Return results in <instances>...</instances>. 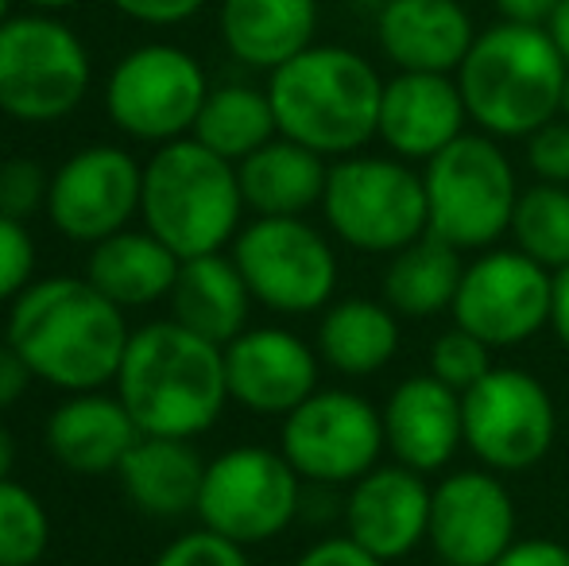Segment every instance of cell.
Here are the masks:
<instances>
[{
    "label": "cell",
    "mask_w": 569,
    "mask_h": 566,
    "mask_svg": "<svg viewBox=\"0 0 569 566\" xmlns=\"http://www.w3.org/2000/svg\"><path fill=\"white\" fill-rule=\"evenodd\" d=\"M120 16L136 23H151V28H174V23H187L202 12L210 0H109Z\"/></svg>",
    "instance_id": "obj_38"
},
{
    "label": "cell",
    "mask_w": 569,
    "mask_h": 566,
    "mask_svg": "<svg viewBox=\"0 0 569 566\" xmlns=\"http://www.w3.org/2000/svg\"><path fill=\"white\" fill-rule=\"evenodd\" d=\"M492 566H569V547L550 536L516 539Z\"/></svg>",
    "instance_id": "obj_40"
},
{
    "label": "cell",
    "mask_w": 569,
    "mask_h": 566,
    "mask_svg": "<svg viewBox=\"0 0 569 566\" xmlns=\"http://www.w3.org/2000/svg\"><path fill=\"white\" fill-rule=\"evenodd\" d=\"M12 466H16V438L0 424V477H12Z\"/></svg>",
    "instance_id": "obj_45"
},
{
    "label": "cell",
    "mask_w": 569,
    "mask_h": 566,
    "mask_svg": "<svg viewBox=\"0 0 569 566\" xmlns=\"http://www.w3.org/2000/svg\"><path fill=\"white\" fill-rule=\"evenodd\" d=\"M151 566H252L248 563V547L232 544V539L218 536L210 528H198L179 536L159 552Z\"/></svg>",
    "instance_id": "obj_35"
},
{
    "label": "cell",
    "mask_w": 569,
    "mask_h": 566,
    "mask_svg": "<svg viewBox=\"0 0 569 566\" xmlns=\"http://www.w3.org/2000/svg\"><path fill=\"white\" fill-rule=\"evenodd\" d=\"M51 544V516L28 485L0 477V566H36Z\"/></svg>",
    "instance_id": "obj_32"
},
{
    "label": "cell",
    "mask_w": 569,
    "mask_h": 566,
    "mask_svg": "<svg viewBox=\"0 0 569 566\" xmlns=\"http://www.w3.org/2000/svg\"><path fill=\"white\" fill-rule=\"evenodd\" d=\"M132 330L124 307L86 276H51L12 299L4 341L28 361L31 377L62 393H98L113 385Z\"/></svg>",
    "instance_id": "obj_1"
},
{
    "label": "cell",
    "mask_w": 569,
    "mask_h": 566,
    "mask_svg": "<svg viewBox=\"0 0 569 566\" xmlns=\"http://www.w3.org/2000/svg\"><path fill=\"white\" fill-rule=\"evenodd\" d=\"M465 125H469V109L453 75L396 70V78L383 82L376 140H383L391 156L407 163H427L461 132H469Z\"/></svg>",
    "instance_id": "obj_20"
},
{
    "label": "cell",
    "mask_w": 569,
    "mask_h": 566,
    "mask_svg": "<svg viewBox=\"0 0 569 566\" xmlns=\"http://www.w3.org/2000/svg\"><path fill=\"white\" fill-rule=\"evenodd\" d=\"M477 39L461 0H383L376 8V43L396 70L457 75Z\"/></svg>",
    "instance_id": "obj_21"
},
{
    "label": "cell",
    "mask_w": 569,
    "mask_h": 566,
    "mask_svg": "<svg viewBox=\"0 0 569 566\" xmlns=\"http://www.w3.org/2000/svg\"><path fill=\"white\" fill-rule=\"evenodd\" d=\"M547 31H550V39H555L558 51H562V59L569 62V0H558L555 16L547 20Z\"/></svg>",
    "instance_id": "obj_44"
},
{
    "label": "cell",
    "mask_w": 569,
    "mask_h": 566,
    "mask_svg": "<svg viewBox=\"0 0 569 566\" xmlns=\"http://www.w3.org/2000/svg\"><path fill=\"white\" fill-rule=\"evenodd\" d=\"M453 78L472 129L496 140H527L562 117L569 62L547 28L500 20L477 31Z\"/></svg>",
    "instance_id": "obj_3"
},
{
    "label": "cell",
    "mask_w": 569,
    "mask_h": 566,
    "mask_svg": "<svg viewBox=\"0 0 569 566\" xmlns=\"http://www.w3.org/2000/svg\"><path fill=\"white\" fill-rule=\"evenodd\" d=\"M527 143V167L539 182H562L569 187V121L555 117L542 129H535Z\"/></svg>",
    "instance_id": "obj_37"
},
{
    "label": "cell",
    "mask_w": 569,
    "mask_h": 566,
    "mask_svg": "<svg viewBox=\"0 0 569 566\" xmlns=\"http://www.w3.org/2000/svg\"><path fill=\"white\" fill-rule=\"evenodd\" d=\"M555 272L519 252L516 245H492L465 260V276L450 307L453 326L477 334L485 346L511 349L550 330Z\"/></svg>",
    "instance_id": "obj_14"
},
{
    "label": "cell",
    "mask_w": 569,
    "mask_h": 566,
    "mask_svg": "<svg viewBox=\"0 0 569 566\" xmlns=\"http://www.w3.org/2000/svg\"><path fill=\"white\" fill-rule=\"evenodd\" d=\"M244 210L237 163L194 137L159 143L156 156L143 163V229L182 260L221 252L237 241Z\"/></svg>",
    "instance_id": "obj_5"
},
{
    "label": "cell",
    "mask_w": 569,
    "mask_h": 566,
    "mask_svg": "<svg viewBox=\"0 0 569 566\" xmlns=\"http://www.w3.org/2000/svg\"><path fill=\"white\" fill-rule=\"evenodd\" d=\"M465 450L492 474H527L558 443V404L535 373L492 365L461 393Z\"/></svg>",
    "instance_id": "obj_11"
},
{
    "label": "cell",
    "mask_w": 569,
    "mask_h": 566,
    "mask_svg": "<svg viewBox=\"0 0 569 566\" xmlns=\"http://www.w3.org/2000/svg\"><path fill=\"white\" fill-rule=\"evenodd\" d=\"M492 354L496 349L485 346L477 334L461 330V326H450V330H442L430 341L427 373L442 380V385H450L453 393H469V388L492 369Z\"/></svg>",
    "instance_id": "obj_33"
},
{
    "label": "cell",
    "mask_w": 569,
    "mask_h": 566,
    "mask_svg": "<svg viewBox=\"0 0 569 566\" xmlns=\"http://www.w3.org/2000/svg\"><path fill=\"white\" fill-rule=\"evenodd\" d=\"M566 419H569V404H566Z\"/></svg>",
    "instance_id": "obj_49"
},
{
    "label": "cell",
    "mask_w": 569,
    "mask_h": 566,
    "mask_svg": "<svg viewBox=\"0 0 569 566\" xmlns=\"http://www.w3.org/2000/svg\"><path fill=\"white\" fill-rule=\"evenodd\" d=\"M31 380L36 377H31L28 361H23L8 341H0V411L12 408V404H20Z\"/></svg>",
    "instance_id": "obj_41"
},
{
    "label": "cell",
    "mask_w": 569,
    "mask_h": 566,
    "mask_svg": "<svg viewBox=\"0 0 569 566\" xmlns=\"http://www.w3.org/2000/svg\"><path fill=\"white\" fill-rule=\"evenodd\" d=\"M140 443V427L120 396L70 393L47 419V450L74 474H113Z\"/></svg>",
    "instance_id": "obj_22"
},
{
    "label": "cell",
    "mask_w": 569,
    "mask_h": 566,
    "mask_svg": "<svg viewBox=\"0 0 569 566\" xmlns=\"http://www.w3.org/2000/svg\"><path fill=\"white\" fill-rule=\"evenodd\" d=\"M322 357L287 326H248L226 346L229 400L256 416H279L318 393Z\"/></svg>",
    "instance_id": "obj_18"
},
{
    "label": "cell",
    "mask_w": 569,
    "mask_h": 566,
    "mask_svg": "<svg viewBox=\"0 0 569 566\" xmlns=\"http://www.w3.org/2000/svg\"><path fill=\"white\" fill-rule=\"evenodd\" d=\"M218 28L240 67L271 75L315 47L318 0H221Z\"/></svg>",
    "instance_id": "obj_23"
},
{
    "label": "cell",
    "mask_w": 569,
    "mask_h": 566,
    "mask_svg": "<svg viewBox=\"0 0 569 566\" xmlns=\"http://www.w3.org/2000/svg\"><path fill=\"white\" fill-rule=\"evenodd\" d=\"M229 257L237 260L252 299L276 315H318L338 299V252L307 218L248 221Z\"/></svg>",
    "instance_id": "obj_10"
},
{
    "label": "cell",
    "mask_w": 569,
    "mask_h": 566,
    "mask_svg": "<svg viewBox=\"0 0 569 566\" xmlns=\"http://www.w3.org/2000/svg\"><path fill=\"white\" fill-rule=\"evenodd\" d=\"M430 500L435 485L427 474L399 461H380L345 493V536L380 563H399L427 544Z\"/></svg>",
    "instance_id": "obj_17"
},
{
    "label": "cell",
    "mask_w": 569,
    "mask_h": 566,
    "mask_svg": "<svg viewBox=\"0 0 569 566\" xmlns=\"http://www.w3.org/2000/svg\"><path fill=\"white\" fill-rule=\"evenodd\" d=\"M182 257L171 252L151 229H120L93 245L86 260V280L117 307H148L171 295Z\"/></svg>",
    "instance_id": "obj_28"
},
{
    "label": "cell",
    "mask_w": 569,
    "mask_h": 566,
    "mask_svg": "<svg viewBox=\"0 0 569 566\" xmlns=\"http://www.w3.org/2000/svg\"><path fill=\"white\" fill-rule=\"evenodd\" d=\"M516 497L485 466L453 469L435 485L427 547L442 566H492L516 544Z\"/></svg>",
    "instance_id": "obj_16"
},
{
    "label": "cell",
    "mask_w": 569,
    "mask_h": 566,
    "mask_svg": "<svg viewBox=\"0 0 569 566\" xmlns=\"http://www.w3.org/2000/svg\"><path fill=\"white\" fill-rule=\"evenodd\" d=\"M422 187L430 234L461 252H485L500 245L523 190L503 140L488 132H461L450 148L427 159Z\"/></svg>",
    "instance_id": "obj_7"
},
{
    "label": "cell",
    "mask_w": 569,
    "mask_h": 566,
    "mask_svg": "<svg viewBox=\"0 0 569 566\" xmlns=\"http://www.w3.org/2000/svg\"><path fill=\"white\" fill-rule=\"evenodd\" d=\"M198 143L218 151L229 163H240L252 151H260L268 140L279 137L276 109H271L268 86L256 90L248 82H226L206 93V106L190 132Z\"/></svg>",
    "instance_id": "obj_30"
},
{
    "label": "cell",
    "mask_w": 569,
    "mask_h": 566,
    "mask_svg": "<svg viewBox=\"0 0 569 566\" xmlns=\"http://www.w3.org/2000/svg\"><path fill=\"white\" fill-rule=\"evenodd\" d=\"M322 218L349 249L365 257H396L399 249L430 234L422 171L391 151L388 156L352 151L330 159Z\"/></svg>",
    "instance_id": "obj_6"
},
{
    "label": "cell",
    "mask_w": 569,
    "mask_h": 566,
    "mask_svg": "<svg viewBox=\"0 0 569 566\" xmlns=\"http://www.w3.org/2000/svg\"><path fill=\"white\" fill-rule=\"evenodd\" d=\"M307 481L295 474L283 450L271 446H232L206 461L198 493V520L240 547H260L283 536L302 516Z\"/></svg>",
    "instance_id": "obj_9"
},
{
    "label": "cell",
    "mask_w": 569,
    "mask_h": 566,
    "mask_svg": "<svg viewBox=\"0 0 569 566\" xmlns=\"http://www.w3.org/2000/svg\"><path fill=\"white\" fill-rule=\"evenodd\" d=\"M8 8H12V0H0V23H4L8 16H12V12H8Z\"/></svg>",
    "instance_id": "obj_48"
},
{
    "label": "cell",
    "mask_w": 569,
    "mask_h": 566,
    "mask_svg": "<svg viewBox=\"0 0 569 566\" xmlns=\"http://www.w3.org/2000/svg\"><path fill=\"white\" fill-rule=\"evenodd\" d=\"M380 4H383V0H376V8H380Z\"/></svg>",
    "instance_id": "obj_50"
},
{
    "label": "cell",
    "mask_w": 569,
    "mask_h": 566,
    "mask_svg": "<svg viewBox=\"0 0 569 566\" xmlns=\"http://www.w3.org/2000/svg\"><path fill=\"white\" fill-rule=\"evenodd\" d=\"M465 276V252L453 249L450 241L427 234L388 257L383 268V302L396 310L399 318H438L453 307L457 287Z\"/></svg>",
    "instance_id": "obj_29"
},
{
    "label": "cell",
    "mask_w": 569,
    "mask_h": 566,
    "mask_svg": "<svg viewBox=\"0 0 569 566\" xmlns=\"http://www.w3.org/2000/svg\"><path fill=\"white\" fill-rule=\"evenodd\" d=\"M380 419L391 461L419 469L427 477L442 474L465 446L461 393H453L430 373L399 380L383 400Z\"/></svg>",
    "instance_id": "obj_19"
},
{
    "label": "cell",
    "mask_w": 569,
    "mask_h": 566,
    "mask_svg": "<svg viewBox=\"0 0 569 566\" xmlns=\"http://www.w3.org/2000/svg\"><path fill=\"white\" fill-rule=\"evenodd\" d=\"M202 62L174 43H143L128 51L106 82V113L124 137L171 143L194 132L206 106Z\"/></svg>",
    "instance_id": "obj_13"
},
{
    "label": "cell",
    "mask_w": 569,
    "mask_h": 566,
    "mask_svg": "<svg viewBox=\"0 0 569 566\" xmlns=\"http://www.w3.org/2000/svg\"><path fill=\"white\" fill-rule=\"evenodd\" d=\"M117 396L140 435H206L229 404L226 346L187 330L182 322H148L132 330L117 373Z\"/></svg>",
    "instance_id": "obj_2"
},
{
    "label": "cell",
    "mask_w": 569,
    "mask_h": 566,
    "mask_svg": "<svg viewBox=\"0 0 569 566\" xmlns=\"http://www.w3.org/2000/svg\"><path fill=\"white\" fill-rule=\"evenodd\" d=\"M167 299H171L174 322L218 341V346H229L237 334L248 330V310L256 302L237 260L226 257V252L182 260L179 280H174Z\"/></svg>",
    "instance_id": "obj_27"
},
{
    "label": "cell",
    "mask_w": 569,
    "mask_h": 566,
    "mask_svg": "<svg viewBox=\"0 0 569 566\" xmlns=\"http://www.w3.org/2000/svg\"><path fill=\"white\" fill-rule=\"evenodd\" d=\"M237 175L244 206L256 218H307V210L322 206L330 159L299 140L276 137L240 159Z\"/></svg>",
    "instance_id": "obj_24"
},
{
    "label": "cell",
    "mask_w": 569,
    "mask_h": 566,
    "mask_svg": "<svg viewBox=\"0 0 569 566\" xmlns=\"http://www.w3.org/2000/svg\"><path fill=\"white\" fill-rule=\"evenodd\" d=\"M550 330L569 354V268L555 272V310H550Z\"/></svg>",
    "instance_id": "obj_43"
},
{
    "label": "cell",
    "mask_w": 569,
    "mask_h": 566,
    "mask_svg": "<svg viewBox=\"0 0 569 566\" xmlns=\"http://www.w3.org/2000/svg\"><path fill=\"white\" fill-rule=\"evenodd\" d=\"M117 474L128 500L140 513L156 516V520H174V516H187L198 508L206 461L190 446V438L140 435V443L128 450Z\"/></svg>",
    "instance_id": "obj_26"
},
{
    "label": "cell",
    "mask_w": 569,
    "mask_h": 566,
    "mask_svg": "<svg viewBox=\"0 0 569 566\" xmlns=\"http://www.w3.org/2000/svg\"><path fill=\"white\" fill-rule=\"evenodd\" d=\"M279 137L307 143L326 159L365 151L380 129L383 78L360 51L315 43L268 75Z\"/></svg>",
    "instance_id": "obj_4"
},
{
    "label": "cell",
    "mask_w": 569,
    "mask_h": 566,
    "mask_svg": "<svg viewBox=\"0 0 569 566\" xmlns=\"http://www.w3.org/2000/svg\"><path fill=\"white\" fill-rule=\"evenodd\" d=\"M140 195L143 167L117 143H90L51 175L47 214L62 237L98 245L140 214Z\"/></svg>",
    "instance_id": "obj_15"
},
{
    "label": "cell",
    "mask_w": 569,
    "mask_h": 566,
    "mask_svg": "<svg viewBox=\"0 0 569 566\" xmlns=\"http://www.w3.org/2000/svg\"><path fill=\"white\" fill-rule=\"evenodd\" d=\"M90 51L51 12L8 16L0 23V113L23 125L70 117L90 90Z\"/></svg>",
    "instance_id": "obj_8"
},
{
    "label": "cell",
    "mask_w": 569,
    "mask_h": 566,
    "mask_svg": "<svg viewBox=\"0 0 569 566\" xmlns=\"http://www.w3.org/2000/svg\"><path fill=\"white\" fill-rule=\"evenodd\" d=\"M279 450L307 485L349 489L380 466V454L388 450L380 408L352 388H318L283 416Z\"/></svg>",
    "instance_id": "obj_12"
},
{
    "label": "cell",
    "mask_w": 569,
    "mask_h": 566,
    "mask_svg": "<svg viewBox=\"0 0 569 566\" xmlns=\"http://www.w3.org/2000/svg\"><path fill=\"white\" fill-rule=\"evenodd\" d=\"M562 117L569 121V78H566V93H562Z\"/></svg>",
    "instance_id": "obj_47"
},
{
    "label": "cell",
    "mask_w": 569,
    "mask_h": 566,
    "mask_svg": "<svg viewBox=\"0 0 569 566\" xmlns=\"http://www.w3.org/2000/svg\"><path fill=\"white\" fill-rule=\"evenodd\" d=\"M399 346H403V318L383 299H365V295L333 299L318 318L315 349L322 365L341 377H376L396 361Z\"/></svg>",
    "instance_id": "obj_25"
},
{
    "label": "cell",
    "mask_w": 569,
    "mask_h": 566,
    "mask_svg": "<svg viewBox=\"0 0 569 566\" xmlns=\"http://www.w3.org/2000/svg\"><path fill=\"white\" fill-rule=\"evenodd\" d=\"M36 272V241L23 221L0 214V302H12Z\"/></svg>",
    "instance_id": "obj_36"
},
{
    "label": "cell",
    "mask_w": 569,
    "mask_h": 566,
    "mask_svg": "<svg viewBox=\"0 0 569 566\" xmlns=\"http://www.w3.org/2000/svg\"><path fill=\"white\" fill-rule=\"evenodd\" d=\"M23 4L31 8V12H67V8H74V4H82V0H23Z\"/></svg>",
    "instance_id": "obj_46"
},
{
    "label": "cell",
    "mask_w": 569,
    "mask_h": 566,
    "mask_svg": "<svg viewBox=\"0 0 569 566\" xmlns=\"http://www.w3.org/2000/svg\"><path fill=\"white\" fill-rule=\"evenodd\" d=\"M500 20H511V23H539L547 28V20L555 16L558 0H492Z\"/></svg>",
    "instance_id": "obj_42"
},
{
    "label": "cell",
    "mask_w": 569,
    "mask_h": 566,
    "mask_svg": "<svg viewBox=\"0 0 569 566\" xmlns=\"http://www.w3.org/2000/svg\"><path fill=\"white\" fill-rule=\"evenodd\" d=\"M291 566H388V563H380L376 555H368L365 547H357L349 536H333V539H318V544H310Z\"/></svg>",
    "instance_id": "obj_39"
},
{
    "label": "cell",
    "mask_w": 569,
    "mask_h": 566,
    "mask_svg": "<svg viewBox=\"0 0 569 566\" xmlns=\"http://www.w3.org/2000/svg\"><path fill=\"white\" fill-rule=\"evenodd\" d=\"M508 234L519 252L550 272L569 268V187L535 179L531 187L519 190Z\"/></svg>",
    "instance_id": "obj_31"
},
{
    "label": "cell",
    "mask_w": 569,
    "mask_h": 566,
    "mask_svg": "<svg viewBox=\"0 0 569 566\" xmlns=\"http://www.w3.org/2000/svg\"><path fill=\"white\" fill-rule=\"evenodd\" d=\"M47 195H51V175L43 171L39 159L16 156L0 163V214L4 218H31L36 210H47Z\"/></svg>",
    "instance_id": "obj_34"
}]
</instances>
